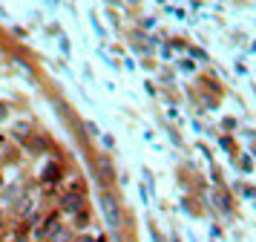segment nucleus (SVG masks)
<instances>
[{"label":"nucleus","mask_w":256,"mask_h":242,"mask_svg":"<svg viewBox=\"0 0 256 242\" xmlns=\"http://www.w3.org/2000/svg\"><path fill=\"white\" fill-rule=\"evenodd\" d=\"M101 207H104V216H106V222H110L112 228H118V222H121V210H118L116 196H110V193H106L104 199H101Z\"/></svg>","instance_id":"1"},{"label":"nucleus","mask_w":256,"mask_h":242,"mask_svg":"<svg viewBox=\"0 0 256 242\" xmlns=\"http://www.w3.org/2000/svg\"><path fill=\"white\" fill-rule=\"evenodd\" d=\"M60 207H64L66 213H75V210H81V207H84V196L78 193V190H70V193L64 196V202H60Z\"/></svg>","instance_id":"2"}]
</instances>
